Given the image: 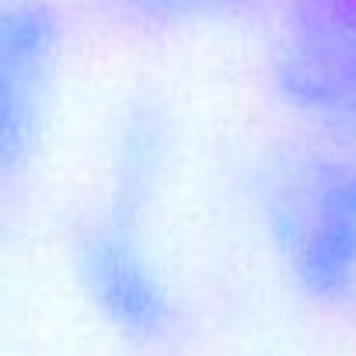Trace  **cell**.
I'll use <instances>...</instances> for the list:
<instances>
[{
    "mask_svg": "<svg viewBox=\"0 0 356 356\" xmlns=\"http://www.w3.org/2000/svg\"><path fill=\"white\" fill-rule=\"evenodd\" d=\"M248 207L286 290L311 311L356 314V143L311 136L262 154Z\"/></svg>",
    "mask_w": 356,
    "mask_h": 356,
    "instance_id": "6da1fadb",
    "label": "cell"
},
{
    "mask_svg": "<svg viewBox=\"0 0 356 356\" xmlns=\"http://www.w3.org/2000/svg\"><path fill=\"white\" fill-rule=\"evenodd\" d=\"M70 276L91 318L126 349L164 356L186 339V307L168 280L140 213L108 203L70 245Z\"/></svg>",
    "mask_w": 356,
    "mask_h": 356,
    "instance_id": "7a4b0ae2",
    "label": "cell"
},
{
    "mask_svg": "<svg viewBox=\"0 0 356 356\" xmlns=\"http://www.w3.org/2000/svg\"><path fill=\"white\" fill-rule=\"evenodd\" d=\"M269 81L311 136L356 143V0H290L269 46Z\"/></svg>",
    "mask_w": 356,
    "mask_h": 356,
    "instance_id": "3957f363",
    "label": "cell"
},
{
    "mask_svg": "<svg viewBox=\"0 0 356 356\" xmlns=\"http://www.w3.org/2000/svg\"><path fill=\"white\" fill-rule=\"evenodd\" d=\"M67 25L49 0H4L0 11V154L4 178H15L35 154L60 63Z\"/></svg>",
    "mask_w": 356,
    "mask_h": 356,
    "instance_id": "277c9868",
    "label": "cell"
},
{
    "mask_svg": "<svg viewBox=\"0 0 356 356\" xmlns=\"http://www.w3.org/2000/svg\"><path fill=\"white\" fill-rule=\"evenodd\" d=\"M164 161H168L164 126L154 115H133L129 122H122L115 143V193H119L115 203L136 210L157 189Z\"/></svg>",
    "mask_w": 356,
    "mask_h": 356,
    "instance_id": "5b68a950",
    "label": "cell"
},
{
    "mask_svg": "<svg viewBox=\"0 0 356 356\" xmlns=\"http://www.w3.org/2000/svg\"><path fill=\"white\" fill-rule=\"evenodd\" d=\"M112 4L147 25H200L241 11L248 0H112Z\"/></svg>",
    "mask_w": 356,
    "mask_h": 356,
    "instance_id": "8992f818",
    "label": "cell"
}]
</instances>
